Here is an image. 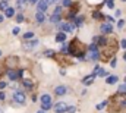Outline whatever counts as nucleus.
<instances>
[{
    "label": "nucleus",
    "mask_w": 126,
    "mask_h": 113,
    "mask_svg": "<svg viewBox=\"0 0 126 113\" xmlns=\"http://www.w3.org/2000/svg\"><path fill=\"white\" fill-rule=\"evenodd\" d=\"M95 44H98V59L101 62H109L117 52V40L116 38H106V37H98L94 40Z\"/></svg>",
    "instance_id": "f257e3e1"
},
{
    "label": "nucleus",
    "mask_w": 126,
    "mask_h": 113,
    "mask_svg": "<svg viewBox=\"0 0 126 113\" xmlns=\"http://www.w3.org/2000/svg\"><path fill=\"white\" fill-rule=\"evenodd\" d=\"M67 110V106H66V103H63V101H60V103H57L56 104V107H54V112L56 113H63Z\"/></svg>",
    "instance_id": "9d476101"
},
{
    "label": "nucleus",
    "mask_w": 126,
    "mask_h": 113,
    "mask_svg": "<svg viewBox=\"0 0 126 113\" xmlns=\"http://www.w3.org/2000/svg\"><path fill=\"white\" fill-rule=\"evenodd\" d=\"M107 104V101H103V103H100V104H97V110H101L104 106Z\"/></svg>",
    "instance_id": "cd10ccee"
},
{
    "label": "nucleus",
    "mask_w": 126,
    "mask_h": 113,
    "mask_svg": "<svg viewBox=\"0 0 126 113\" xmlns=\"http://www.w3.org/2000/svg\"><path fill=\"white\" fill-rule=\"evenodd\" d=\"M48 4H50V3H48L47 0H38V1H37V9H38V12H43V13H44V12L47 10Z\"/></svg>",
    "instance_id": "0eeeda50"
},
{
    "label": "nucleus",
    "mask_w": 126,
    "mask_h": 113,
    "mask_svg": "<svg viewBox=\"0 0 126 113\" xmlns=\"http://www.w3.org/2000/svg\"><path fill=\"white\" fill-rule=\"evenodd\" d=\"M16 21L18 22H24V15H16Z\"/></svg>",
    "instance_id": "2f4dec72"
},
{
    "label": "nucleus",
    "mask_w": 126,
    "mask_h": 113,
    "mask_svg": "<svg viewBox=\"0 0 126 113\" xmlns=\"http://www.w3.org/2000/svg\"><path fill=\"white\" fill-rule=\"evenodd\" d=\"M28 1H30V3H37L38 0H28Z\"/></svg>",
    "instance_id": "49530a36"
},
{
    "label": "nucleus",
    "mask_w": 126,
    "mask_h": 113,
    "mask_svg": "<svg viewBox=\"0 0 126 113\" xmlns=\"http://www.w3.org/2000/svg\"><path fill=\"white\" fill-rule=\"evenodd\" d=\"M82 22H84V18H82V16H78V18H76V22H75V27H79Z\"/></svg>",
    "instance_id": "b1692460"
},
{
    "label": "nucleus",
    "mask_w": 126,
    "mask_h": 113,
    "mask_svg": "<svg viewBox=\"0 0 126 113\" xmlns=\"http://www.w3.org/2000/svg\"><path fill=\"white\" fill-rule=\"evenodd\" d=\"M88 53H87V60H95V59H98V50H87Z\"/></svg>",
    "instance_id": "9b49d317"
},
{
    "label": "nucleus",
    "mask_w": 126,
    "mask_h": 113,
    "mask_svg": "<svg viewBox=\"0 0 126 113\" xmlns=\"http://www.w3.org/2000/svg\"><path fill=\"white\" fill-rule=\"evenodd\" d=\"M123 25H125V21H123V19H122V21H119V22H117V27H119V28H122V27H123Z\"/></svg>",
    "instance_id": "c9c22d12"
},
{
    "label": "nucleus",
    "mask_w": 126,
    "mask_h": 113,
    "mask_svg": "<svg viewBox=\"0 0 126 113\" xmlns=\"http://www.w3.org/2000/svg\"><path fill=\"white\" fill-rule=\"evenodd\" d=\"M4 98H6V94L1 91V93H0V100H4Z\"/></svg>",
    "instance_id": "a19ab883"
},
{
    "label": "nucleus",
    "mask_w": 126,
    "mask_h": 113,
    "mask_svg": "<svg viewBox=\"0 0 126 113\" xmlns=\"http://www.w3.org/2000/svg\"><path fill=\"white\" fill-rule=\"evenodd\" d=\"M28 0H16V4H18V7H24V4L27 3Z\"/></svg>",
    "instance_id": "a878e982"
},
{
    "label": "nucleus",
    "mask_w": 126,
    "mask_h": 113,
    "mask_svg": "<svg viewBox=\"0 0 126 113\" xmlns=\"http://www.w3.org/2000/svg\"><path fill=\"white\" fill-rule=\"evenodd\" d=\"M107 7H110V9H113V7H114V3H113V0H107Z\"/></svg>",
    "instance_id": "c756f323"
},
{
    "label": "nucleus",
    "mask_w": 126,
    "mask_h": 113,
    "mask_svg": "<svg viewBox=\"0 0 126 113\" xmlns=\"http://www.w3.org/2000/svg\"><path fill=\"white\" fill-rule=\"evenodd\" d=\"M123 57H125V60H126V53H125V56H123Z\"/></svg>",
    "instance_id": "3c124183"
},
{
    "label": "nucleus",
    "mask_w": 126,
    "mask_h": 113,
    "mask_svg": "<svg viewBox=\"0 0 126 113\" xmlns=\"http://www.w3.org/2000/svg\"><path fill=\"white\" fill-rule=\"evenodd\" d=\"M106 76V71L104 69H101V68H95V71H94V76Z\"/></svg>",
    "instance_id": "dca6fc26"
},
{
    "label": "nucleus",
    "mask_w": 126,
    "mask_h": 113,
    "mask_svg": "<svg viewBox=\"0 0 126 113\" xmlns=\"http://www.w3.org/2000/svg\"><path fill=\"white\" fill-rule=\"evenodd\" d=\"M7 76H9L12 81H15V79L19 78V72H16L15 69H9V71H7Z\"/></svg>",
    "instance_id": "ddd939ff"
},
{
    "label": "nucleus",
    "mask_w": 126,
    "mask_h": 113,
    "mask_svg": "<svg viewBox=\"0 0 126 113\" xmlns=\"http://www.w3.org/2000/svg\"><path fill=\"white\" fill-rule=\"evenodd\" d=\"M117 93H120V94H126V84H122L119 87V90H117Z\"/></svg>",
    "instance_id": "5701e85b"
},
{
    "label": "nucleus",
    "mask_w": 126,
    "mask_h": 113,
    "mask_svg": "<svg viewBox=\"0 0 126 113\" xmlns=\"http://www.w3.org/2000/svg\"><path fill=\"white\" fill-rule=\"evenodd\" d=\"M70 4H72V1H70V0H63V6H66V7H67V6H70Z\"/></svg>",
    "instance_id": "473e14b6"
},
{
    "label": "nucleus",
    "mask_w": 126,
    "mask_h": 113,
    "mask_svg": "<svg viewBox=\"0 0 126 113\" xmlns=\"http://www.w3.org/2000/svg\"><path fill=\"white\" fill-rule=\"evenodd\" d=\"M18 62H19V59H18L16 56H9V57H6L4 65H6L9 69H15V68H16V65H18Z\"/></svg>",
    "instance_id": "39448f33"
},
{
    "label": "nucleus",
    "mask_w": 126,
    "mask_h": 113,
    "mask_svg": "<svg viewBox=\"0 0 126 113\" xmlns=\"http://www.w3.org/2000/svg\"><path fill=\"white\" fill-rule=\"evenodd\" d=\"M13 100H15V103H18V104H24V103H25V94L21 93V91H15V93H13Z\"/></svg>",
    "instance_id": "423d86ee"
},
{
    "label": "nucleus",
    "mask_w": 126,
    "mask_h": 113,
    "mask_svg": "<svg viewBox=\"0 0 126 113\" xmlns=\"http://www.w3.org/2000/svg\"><path fill=\"white\" fill-rule=\"evenodd\" d=\"M110 66H111V68H116V60H114V59L111 60V63H110Z\"/></svg>",
    "instance_id": "79ce46f5"
},
{
    "label": "nucleus",
    "mask_w": 126,
    "mask_h": 113,
    "mask_svg": "<svg viewBox=\"0 0 126 113\" xmlns=\"http://www.w3.org/2000/svg\"><path fill=\"white\" fill-rule=\"evenodd\" d=\"M126 106V94H114L110 101H109V112L110 113H117L122 110V107Z\"/></svg>",
    "instance_id": "f03ea898"
},
{
    "label": "nucleus",
    "mask_w": 126,
    "mask_h": 113,
    "mask_svg": "<svg viewBox=\"0 0 126 113\" xmlns=\"http://www.w3.org/2000/svg\"><path fill=\"white\" fill-rule=\"evenodd\" d=\"M37 113H46V110H38Z\"/></svg>",
    "instance_id": "8fccbe9b"
},
{
    "label": "nucleus",
    "mask_w": 126,
    "mask_h": 113,
    "mask_svg": "<svg viewBox=\"0 0 126 113\" xmlns=\"http://www.w3.org/2000/svg\"><path fill=\"white\" fill-rule=\"evenodd\" d=\"M62 13V7L59 6V7H56V12H54V15H60Z\"/></svg>",
    "instance_id": "72a5a7b5"
},
{
    "label": "nucleus",
    "mask_w": 126,
    "mask_h": 113,
    "mask_svg": "<svg viewBox=\"0 0 126 113\" xmlns=\"http://www.w3.org/2000/svg\"><path fill=\"white\" fill-rule=\"evenodd\" d=\"M122 47L126 49V40H122Z\"/></svg>",
    "instance_id": "37998d69"
},
{
    "label": "nucleus",
    "mask_w": 126,
    "mask_h": 113,
    "mask_svg": "<svg viewBox=\"0 0 126 113\" xmlns=\"http://www.w3.org/2000/svg\"><path fill=\"white\" fill-rule=\"evenodd\" d=\"M46 55H47V56H54V52H53V50H51V52H50V50H48V52H46Z\"/></svg>",
    "instance_id": "58836bf2"
},
{
    "label": "nucleus",
    "mask_w": 126,
    "mask_h": 113,
    "mask_svg": "<svg viewBox=\"0 0 126 113\" xmlns=\"http://www.w3.org/2000/svg\"><path fill=\"white\" fill-rule=\"evenodd\" d=\"M24 85H25V87H28V88H31L32 82H31V81H28V79H25V81H24Z\"/></svg>",
    "instance_id": "7c9ffc66"
},
{
    "label": "nucleus",
    "mask_w": 126,
    "mask_h": 113,
    "mask_svg": "<svg viewBox=\"0 0 126 113\" xmlns=\"http://www.w3.org/2000/svg\"><path fill=\"white\" fill-rule=\"evenodd\" d=\"M54 57H56V60H57L59 63H62V65H64V66H69V65H72V62H70L67 57L64 56V55H54Z\"/></svg>",
    "instance_id": "6e6552de"
},
{
    "label": "nucleus",
    "mask_w": 126,
    "mask_h": 113,
    "mask_svg": "<svg viewBox=\"0 0 126 113\" xmlns=\"http://www.w3.org/2000/svg\"><path fill=\"white\" fill-rule=\"evenodd\" d=\"M48 3H54V1H57V0H47Z\"/></svg>",
    "instance_id": "09e8293b"
},
{
    "label": "nucleus",
    "mask_w": 126,
    "mask_h": 113,
    "mask_svg": "<svg viewBox=\"0 0 126 113\" xmlns=\"http://www.w3.org/2000/svg\"><path fill=\"white\" fill-rule=\"evenodd\" d=\"M106 18H107V19H109V22H113V21H114V19H113V18H111V16H106Z\"/></svg>",
    "instance_id": "c03bdc74"
},
{
    "label": "nucleus",
    "mask_w": 126,
    "mask_h": 113,
    "mask_svg": "<svg viewBox=\"0 0 126 113\" xmlns=\"http://www.w3.org/2000/svg\"><path fill=\"white\" fill-rule=\"evenodd\" d=\"M4 15H6V16H7V18H12V16H13V15H15V10H13V9H12V7H7V9H6V10H4Z\"/></svg>",
    "instance_id": "aec40b11"
},
{
    "label": "nucleus",
    "mask_w": 126,
    "mask_h": 113,
    "mask_svg": "<svg viewBox=\"0 0 126 113\" xmlns=\"http://www.w3.org/2000/svg\"><path fill=\"white\" fill-rule=\"evenodd\" d=\"M60 18H62L60 15H53V16L50 18V21H51V22H54V24H57V22H60Z\"/></svg>",
    "instance_id": "4be33fe9"
},
{
    "label": "nucleus",
    "mask_w": 126,
    "mask_h": 113,
    "mask_svg": "<svg viewBox=\"0 0 126 113\" xmlns=\"http://www.w3.org/2000/svg\"><path fill=\"white\" fill-rule=\"evenodd\" d=\"M117 79H119V78H117L116 75H110V76H107V78H106V82L111 85V84H116V82H117Z\"/></svg>",
    "instance_id": "4468645a"
},
{
    "label": "nucleus",
    "mask_w": 126,
    "mask_h": 113,
    "mask_svg": "<svg viewBox=\"0 0 126 113\" xmlns=\"http://www.w3.org/2000/svg\"><path fill=\"white\" fill-rule=\"evenodd\" d=\"M3 72H4V65H3V63H0V75H1Z\"/></svg>",
    "instance_id": "4c0bfd02"
},
{
    "label": "nucleus",
    "mask_w": 126,
    "mask_h": 113,
    "mask_svg": "<svg viewBox=\"0 0 126 113\" xmlns=\"http://www.w3.org/2000/svg\"><path fill=\"white\" fill-rule=\"evenodd\" d=\"M60 29H62V32H70V31H73L75 29V25H72V24H67V22H63L60 24Z\"/></svg>",
    "instance_id": "1a4fd4ad"
},
{
    "label": "nucleus",
    "mask_w": 126,
    "mask_h": 113,
    "mask_svg": "<svg viewBox=\"0 0 126 113\" xmlns=\"http://www.w3.org/2000/svg\"><path fill=\"white\" fill-rule=\"evenodd\" d=\"M37 44H38V41H37V40H32L31 43H25V44H24V47H25V49H31V47L37 46Z\"/></svg>",
    "instance_id": "412c9836"
},
{
    "label": "nucleus",
    "mask_w": 126,
    "mask_h": 113,
    "mask_svg": "<svg viewBox=\"0 0 126 113\" xmlns=\"http://www.w3.org/2000/svg\"><path fill=\"white\" fill-rule=\"evenodd\" d=\"M32 37H34V34H32V32H25V35H24V38H25V40L32 38Z\"/></svg>",
    "instance_id": "c85d7f7f"
},
{
    "label": "nucleus",
    "mask_w": 126,
    "mask_h": 113,
    "mask_svg": "<svg viewBox=\"0 0 126 113\" xmlns=\"http://www.w3.org/2000/svg\"><path fill=\"white\" fill-rule=\"evenodd\" d=\"M120 112H122V113H126V106H125V107H122V110H120Z\"/></svg>",
    "instance_id": "a18cd8bd"
},
{
    "label": "nucleus",
    "mask_w": 126,
    "mask_h": 113,
    "mask_svg": "<svg viewBox=\"0 0 126 113\" xmlns=\"http://www.w3.org/2000/svg\"><path fill=\"white\" fill-rule=\"evenodd\" d=\"M122 1H126V0H122Z\"/></svg>",
    "instance_id": "864d4df0"
},
{
    "label": "nucleus",
    "mask_w": 126,
    "mask_h": 113,
    "mask_svg": "<svg viewBox=\"0 0 126 113\" xmlns=\"http://www.w3.org/2000/svg\"><path fill=\"white\" fill-rule=\"evenodd\" d=\"M67 50H69V53H70L72 56L82 57L85 53H87L88 47H87V46H85V44H84L81 40H78V38H73V40L70 41V44H69Z\"/></svg>",
    "instance_id": "7ed1b4c3"
},
{
    "label": "nucleus",
    "mask_w": 126,
    "mask_h": 113,
    "mask_svg": "<svg viewBox=\"0 0 126 113\" xmlns=\"http://www.w3.org/2000/svg\"><path fill=\"white\" fill-rule=\"evenodd\" d=\"M7 7H9V4H7V1H6V0L0 3V9H1V10H6Z\"/></svg>",
    "instance_id": "393cba45"
},
{
    "label": "nucleus",
    "mask_w": 126,
    "mask_h": 113,
    "mask_svg": "<svg viewBox=\"0 0 126 113\" xmlns=\"http://www.w3.org/2000/svg\"><path fill=\"white\" fill-rule=\"evenodd\" d=\"M94 75H90V76H87V78H84V81H82V82H84V84L85 85H90V84H93V82H94Z\"/></svg>",
    "instance_id": "a211bd4d"
},
{
    "label": "nucleus",
    "mask_w": 126,
    "mask_h": 113,
    "mask_svg": "<svg viewBox=\"0 0 126 113\" xmlns=\"http://www.w3.org/2000/svg\"><path fill=\"white\" fill-rule=\"evenodd\" d=\"M12 32H13L15 35H18V34H19V28H18V27H15V28H13V31H12Z\"/></svg>",
    "instance_id": "e433bc0d"
},
{
    "label": "nucleus",
    "mask_w": 126,
    "mask_h": 113,
    "mask_svg": "<svg viewBox=\"0 0 126 113\" xmlns=\"http://www.w3.org/2000/svg\"><path fill=\"white\" fill-rule=\"evenodd\" d=\"M66 112H69V113H75V112H76V109H75V107H67V110H66Z\"/></svg>",
    "instance_id": "f704fd0d"
},
{
    "label": "nucleus",
    "mask_w": 126,
    "mask_h": 113,
    "mask_svg": "<svg viewBox=\"0 0 126 113\" xmlns=\"http://www.w3.org/2000/svg\"><path fill=\"white\" fill-rule=\"evenodd\" d=\"M40 101H41V107H43V110H50V109H51V97H50L48 94L41 95Z\"/></svg>",
    "instance_id": "20e7f679"
},
{
    "label": "nucleus",
    "mask_w": 126,
    "mask_h": 113,
    "mask_svg": "<svg viewBox=\"0 0 126 113\" xmlns=\"http://www.w3.org/2000/svg\"><path fill=\"white\" fill-rule=\"evenodd\" d=\"M35 18H37V22H44V19H46V16H44L43 12H37Z\"/></svg>",
    "instance_id": "6ab92c4d"
},
{
    "label": "nucleus",
    "mask_w": 126,
    "mask_h": 113,
    "mask_svg": "<svg viewBox=\"0 0 126 113\" xmlns=\"http://www.w3.org/2000/svg\"><path fill=\"white\" fill-rule=\"evenodd\" d=\"M100 29H101V32H103V34H110V32L113 31V27H111V24H110V22H107V24H103Z\"/></svg>",
    "instance_id": "f8f14e48"
},
{
    "label": "nucleus",
    "mask_w": 126,
    "mask_h": 113,
    "mask_svg": "<svg viewBox=\"0 0 126 113\" xmlns=\"http://www.w3.org/2000/svg\"><path fill=\"white\" fill-rule=\"evenodd\" d=\"M64 40H66V34H64V32H59V34L56 35V41H57V43H63Z\"/></svg>",
    "instance_id": "f3484780"
},
{
    "label": "nucleus",
    "mask_w": 126,
    "mask_h": 113,
    "mask_svg": "<svg viewBox=\"0 0 126 113\" xmlns=\"http://www.w3.org/2000/svg\"><path fill=\"white\" fill-rule=\"evenodd\" d=\"M6 82H4V81H1V82H0V88H1V90H3V88H6Z\"/></svg>",
    "instance_id": "ea45409f"
},
{
    "label": "nucleus",
    "mask_w": 126,
    "mask_h": 113,
    "mask_svg": "<svg viewBox=\"0 0 126 113\" xmlns=\"http://www.w3.org/2000/svg\"><path fill=\"white\" fill-rule=\"evenodd\" d=\"M3 18H4V16H3V15H0V22H3Z\"/></svg>",
    "instance_id": "de8ad7c7"
},
{
    "label": "nucleus",
    "mask_w": 126,
    "mask_h": 113,
    "mask_svg": "<svg viewBox=\"0 0 126 113\" xmlns=\"http://www.w3.org/2000/svg\"><path fill=\"white\" fill-rule=\"evenodd\" d=\"M0 56H1V52H0Z\"/></svg>",
    "instance_id": "603ef678"
},
{
    "label": "nucleus",
    "mask_w": 126,
    "mask_h": 113,
    "mask_svg": "<svg viewBox=\"0 0 126 113\" xmlns=\"http://www.w3.org/2000/svg\"><path fill=\"white\" fill-rule=\"evenodd\" d=\"M94 18L95 19H103L106 16H103V13H100V12H94Z\"/></svg>",
    "instance_id": "bb28decb"
},
{
    "label": "nucleus",
    "mask_w": 126,
    "mask_h": 113,
    "mask_svg": "<svg viewBox=\"0 0 126 113\" xmlns=\"http://www.w3.org/2000/svg\"><path fill=\"white\" fill-rule=\"evenodd\" d=\"M66 87H63V85H60V87H57L56 90H54V93L57 94V95H63V94H66Z\"/></svg>",
    "instance_id": "2eb2a0df"
}]
</instances>
